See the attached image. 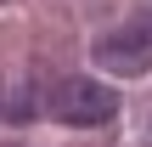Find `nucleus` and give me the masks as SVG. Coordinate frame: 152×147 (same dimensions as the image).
Returning a JSON list of instances; mask_svg holds the SVG:
<instances>
[{
    "label": "nucleus",
    "instance_id": "1",
    "mask_svg": "<svg viewBox=\"0 0 152 147\" xmlns=\"http://www.w3.org/2000/svg\"><path fill=\"white\" fill-rule=\"evenodd\" d=\"M96 62L107 74H147L152 68V6L96 40Z\"/></svg>",
    "mask_w": 152,
    "mask_h": 147
},
{
    "label": "nucleus",
    "instance_id": "2",
    "mask_svg": "<svg viewBox=\"0 0 152 147\" xmlns=\"http://www.w3.org/2000/svg\"><path fill=\"white\" fill-rule=\"evenodd\" d=\"M113 113H118V96L102 79H68L56 91V119L73 130H102V125H113Z\"/></svg>",
    "mask_w": 152,
    "mask_h": 147
}]
</instances>
